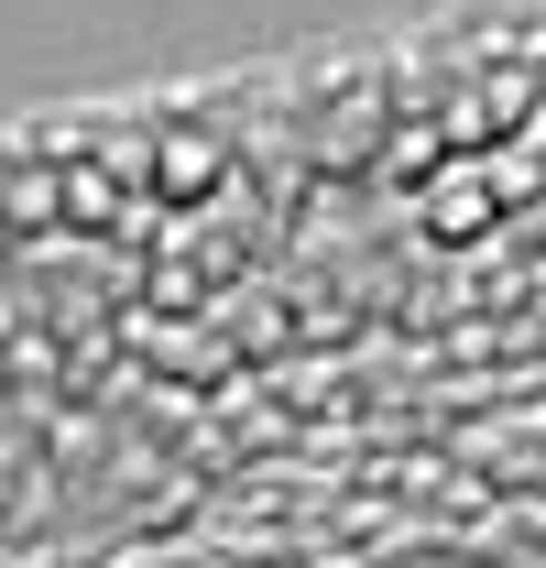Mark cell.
Masks as SVG:
<instances>
[{
    "instance_id": "cell-3",
    "label": "cell",
    "mask_w": 546,
    "mask_h": 568,
    "mask_svg": "<svg viewBox=\"0 0 546 568\" xmlns=\"http://www.w3.org/2000/svg\"><path fill=\"white\" fill-rule=\"evenodd\" d=\"M0 230H11V209H0Z\"/></svg>"
},
{
    "instance_id": "cell-1",
    "label": "cell",
    "mask_w": 546,
    "mask_h": 568,
    "mask_svg": "<svg viewBox=\"0 0 546 568\" xmlns=\"http://www.w3.org/2000/svg\"><path fill=\"white\" fill-rule=\"evenodd\" d=\"M219 175H230V142L219 132H153V186L164 197H208Z\"/></svg>"
},
{
    "instance_id": "cell-2",
    "label": "cell",
    "mask_w": 546,
    "mask_h": 568,
    "mask_svg": "<svg viewBox=\"0 0 546 568\" xmlns=\"http://www.w3.org/2000/svg\"><path fill=\"white\" fill-rule=\"evenodd\" d=\"M426 219H437V230H481V219H492V175H459V164H448V175L426 186Z\"/></svg>"
}]
</instances>
